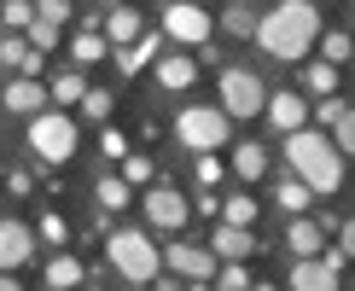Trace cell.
<instances>
[{"label":"cell","mask_w":355,"mask_h":291,"mask_svg":"<svg viewBox=\"0 0 355 291\" xmlns=\"http://www.w3.org/2000/svg\"><path fill=\"white\" fill-rule=\"evenodd\" d=\"M210 285H221V291H250L257 285V274L245 268V256H227V262H216V280Z\"/></svg>","instance_id":"23"},{"label":"cell","mask_w":355,"mask_h":291,"mask_svg":"<svg viewBox=\"0 0 355 291\" xmlns=\"http://www.w3.org/2000/svg\"><path fill=\"white\" fill-rule=\"evenodd\" d=\"M221 175H227V164H221L216 152H198V164H192V181H198V186H221Z\"/></svg>","instance_id":"30"},{"label":"cell","mask_w":355,"mask_h":291,"mask_svg":"<svg viewBox=\"0 0 355 291\" xmlns=\"http://www.w3.org/2000/svg\"><path fill=\"white\" fill-rule=\"evenodd\" d=\"M332 146H338L344 157H355V111H344V116H338V128H332Z\"/></svg>","instance_id":"37"},{"label":"cell","mask_w":355,"mask_h":291,"mask_svg":"<svg viewBox=\"0 0 355 291\" xmlns=\"http://www.w3.org/2000/svg\"><path fill=\"white\" fill-rule=\"evenodd\" d=\"M233 175H239L245 186H257L262 175H268V152H262L257 140H239V146H233Z\"/></svg>","instance_id":"19"},{"label":"cell","mask_w":355,"mask_h":291,"mask_svg":"<svg viewBox=\"0 0 355 291\" xmlns=\"http://www.w3.org/2000/svg\"><path fill=\"white\" fill-rule=\"evenodd\" d=\"M35 256V227L18 215H0V268H24Z\"/></svg>","instance_id":"11"},{"label":"cell","mask_w":355,"mask_h":291,"mask_svg":"<svg viewBox=\"0 0 355 291\" xmlns=\"http://www.w3.org/2000/svg\"><path fill=\"white\" fill-rule=\"evenodd\" d=\"M47 94L58 99V105H82V94H87V76H82V70H64V76H58V82L47 87Z\"/></svg>","instance_id":"27"},{"label":"cell","mask_w":355,"mask_h":291,"mask_svg":"<svg viewBox=\"0 0 355 291\" xmlns=\"http://www.w3.org/2000/svg\"><path fill=\"white\" fill-rule=\"evenodd\" d=\"M210 12L198 0H164V41H181V47H204L210 41Z\"/></svg>","instance_id":"7"},{"label":"cell","mask_w":355,"mask_h":291,"mask_svg":"<svg viewBox=\"0 0 355 291\" xmlns=\"http://www.w3.org/2000/svg\"><path fill=\"white\" fill-rule=\"evenodd\" d=\"M35 18L41 24H70V18H76V6H70V0H35Z\"/></svg>","instance_id":"35"},{"label":"cell","mask_w":355,"mask_h":291,"mask_svg":"<svg viewBox=\"0 0 355 291\" xmlns=\"http://www.w3.org/2000/svg\"><path fill=\"white\" fill-rule=\"evenodd\" d=\"M6 193H12V198H29V193H35V181H29V169H12V175H6Z\"/></svg>","instance_id":"41"},{"label":"cell","mask_w":355,"mask_h":291,"mask_svg":"<svg viewBox=\"0 0 355 291\" xmlns=\"http://www.w3.org/2000/svg\"><path fill=\"white\" fill-rule=\"evenodd\" d=\"M221 222L250 227V222H257V198H250V193H227V204H221Z\"/></svg>","instance_id":"26"},{"label":"cell","mask_w":355,"mask_h":291,"mask_svg":"<svg viewBox=\"0 0 355 291\" xmlns=\"http://www.w3.org/2000/svg\"><path fill=\"white\" fill-rule=\"evenodd\" d=\"M123 181L128 186H152L157 181V164H152V157H140V152H128L123 157Z\"/></svg>","instance_id":"28"},{"label":"cell","mask_w":355,"mask_h":291,"mask_svg":"<svg viewBox=\"0 0 355 291\" xmlns=\"http://www.w3.org/2000/svg\"><path fill=\"white\" fill-rule=\"evenodd\" d=\"M152 76H157L164 94H187V87L198 82V58H192V53H157Z\"/></svg>","instance_id":"12"},{"label":"cell","mask_w":355,"mask_h":291,"mask_svg":"<svg viewBox=\"0 0 355 291\" xmlns=\"http://www.w3.org/2000/svg\"><path fill=\"white\" fill-rule=\"evenodd\" d=\"M29 152H35L41 157V164H70V157H76V116H64V111H35V116H29Z\"/></svg>","instance_id":"5"},{"label":"cell","mask_w":355,"mask_h":291,"mask_svg":"<svg viewBox=\"0 0 355 291\" xmlns=\"http://www.w3.org/2000/svg\"><path fill=\"white\" fill-rule=\"evenodd\" d=\"M227 123H233V116L221 105H181V111H175V140H181L192 157H198V152H221V146L233 140Z\"/></svg>","instance_id":"4"},{"label":"cell","mask_w":355,"mask_h":291,"mask_svg":"<svg viewBox=\"0 0 355 291\" xmlns=\"http://www.w3.org/2000/svg\"><path fill=\"white\" fill-rule=\"evenodd\" d=\"M349 53H355V41L344 35V29H327V41H320V58H327V64H344Z\"/></svg>","instance_id":"32"},{"label":"cell","mask_w":355,"mask_h":291,"mask_svg":"<svg viewBox=\"0 0 355 291\" xmlns=\"http://www.w3.org/2000/svg\"><path fill=\"white\" fill-rule=\"evenodd\" d=\"M210 251L227 262V256H250L257 251V239H250L245 227H233V222H216V233H210Z\"/></svg>","instance_id":"20"},{"label":"cell","mask_w":355,"mask_h":291,"mask_svg":"<svg viewBox=\"0 0 355 291\" xmlns=\"http://www.w3.org/2000/svg\"><path fill=\"white\" fill-rule=\"evenodd\" d=\"M286 285H291V291H338L344 280H338V274H332L320 256H297V262H291V280H286Z\"/></svg>","instance_id":"15"},{"label":"cell","mask_w":355,"mask_h":291,"mask_svg":"<svg viewBox=\"0 0 355 291\" xmlns=\"http://www.w3.org/2000/svg\"><path fill=\"white\" fill-rule=\"evenodd\" d=\"M349 105H344V99H332V94H320V111H315V123L320 128H338V116H344Z\"/></svg>","instance_id":"38"},{"label":"cell","mask_w":355,"mask_h":291,"mask_svg":"<svg viewBox=\"0 0 355 291\" xmlns=\"http://www.w3.org/2000/svg\"><path fill=\"white\" fill-rule=\"evenodd\" d=\"M0 18H6V29H29V24H35V0H6Z\"/></svg>","instance_id":"33"},{"label":"cell","mask_w":355,"mask_h":291,"mask_svg":"<svg viewBox=\"0 0 355 291\" xmlns=\"http://www.w3.org/2000/svg\"><path fill=\"white\" fill-rule=\"evenodd\" d=\"M320 35L315 0H274V12L257 18V53H268L274 64H297Z\"/></svg>","instance_id":"1"},{"label":"cell","mask_w":355,"mask_h":291,"mask_svg":"<svg viewBox=\"0 0 355 291\" xmlns=\"http://www.w3.org/2000/svg\"><path fill=\"white\" fill-rule=\"evenodd\" d=\"M146 29H140V12L135 6H111V18H105V41L111 47H128V41H140Z\"/></svg>","instance_id":"21"},{"label":"cell","mask_w":355,"mask_h":291,"mask_svg":"<svg viewBox=\"0 0 355 291\" xmlns=\"http://www.w3.org/2000/svg\"><path fill=\"white\" fill-rule=\"evenodd\" d=\"M327 239H332V227H327V222H309V210L291 215V227H286L291 256H320V245H327Z\"/></svg>","instance_id":"14"},{"label":"cell","mask_w":355,"mask_h":291,"mask_svg":"<svg viewBox=\"0 0 355 291\" xmlns=\"http://www.w3.org/2000/svg\"><path fill=\"white\" fill-rule=\"evenodd\" d=\"M24 41H29L35 53H53V47H58V24H41V18H35V24L24 29Z\"/></svg>","instance_id":"34"},{"label":"cell","mask_w":355,"mask_h":291,"mask_svg":"<svg viewBox=\"0 0 355 291\" xmlns=\"http://www.w3.org/2000/svg\"><path fill=\"white\" fill-rule=\"evenodd\" d=\"M105 6H128V0H105Z\"/></svg>","instance_id":"45"},{"label":"cell","mask_w":355,"mask_h":291,"mask_svg":"<svg viewBox=\"0 0 355 291\" xmlns=\"http://www.w3.org/2000/svg\"><path fill=\"white\" fill-rule=\"evenodd\" d=\"M41 285H47V291H70V285H87V268H82L76 256H64V251H58V256L47 262V268H41Z\"/></svg>","instance_id":"18"},{"label":"cell","mask_w":355,"mask_h":291,"mask_svg":"<svg viewBox=\"0 0 355 291\" xmlns=\"http://www.w3.org/2000/svg\"><path fill=\"white\" fill-rule=\"evenodd\" d=\"M0 99H6V111H18V116H35V111H47V87H41V76H24V70H18V76H12L6 82V94H0Z\"/></svg>","instance_id":"13"},{"label":"cell","mask_w":355,"mask_h":291,"mask_svg":"<svg viewBox=\"0 0 355 291\" xmlns=\"http://www.w3.org/2000/svg\"><path fill=\"white\" fill-rule=\"evenodd\" d=\"M274 204H279L286 215H303L309 204H315V186H309L303 175H279V181H274Z\"/></svg>","instance_id":"17"},{"label":"cell","mask_w":355,"mask_h":291,"mask_svg":"<svg viewBox=\"0 0 355 291\" xmlns=\"http://www.w3.org/2000/svg\"><path fill=\"white\" fill-rule=\"evenodd\" d=\"M221 29H227L233 41H257V12H250L245 0H233V6L221 12Z\"/></svg>","instance_id":"24"},{"label":"cell","mask_w":355,"mask_h":291,"mask_svg":"<svg viewBox=\"0 0 355 291\" xmlns=\"http://www.w3.org/2000/svg\"><path fill=\"white\" fill-rule=\"evenodd\" d=\"M94 193H99V204H105V210L116 215V210H128V198H135V186H128L123 175H99V181H94Z\"/></svg>","instance_id":"25"},{"label":"cell","mask_w":355,"mask_h":291,"mask_svg":"<svg viewBox=\"0 0 355 291\" xmlns=\"http://www.w3.org/2000/svg\"><path fill=\"white\" fill-rule=\"evenodd\" d=\"M105 256H111V268L123 274L128 285H152L157 274H164V251H157L146 233H135V227H111Z\"/></svg>","instance_id":"3"},{"label":"cell","mask_w":355,"mask_h":291,"mask_svg":"<svg viewBox=\"0 0 355 291\" xmlns=\"http://www.w3.org/2000/svg\"><path fill=\"white\" fill-rule=\"evenodd\" d=\"M99 152H105L111 164H123V157H128V134H116V128H105V134H99Z\"/></svg>","instance_id":"39"},{"label":"cell","mask_w":355,"mask_h":291,"mask_svg":"<svg viewBox=\"0 0 355 291\" xmlns=\"http://www.w3.org/2000/svg\"><path fill=\"white\" fill-rule=\"evenodd\" d=\"M349 12H355V0H349Z\"/></svg>","instance_id":"46"},{"label":"cell","mask_w":355,"mask_h":291,"mask_svg":"<svg viewBox=\"0 0 355 291\" xmlns=\"http://www.w3.org/2000/svg\"><path fill=\"white\" fill-rule=\"evenodd\" d=\"M320 262H327L332 274H344L349 268V251H344V245H320Z\"/></svg>","instance_id":"42"},{"label":"cell","mask_w":355,"mask_h":291,"mask_svg":"<svg viewBox=\"0 0 355 291\" xmlns=\"http://www.w3.org/2000/svg\"><path fill=\"white\" fill-rule=\"evenodd\" d=\"M70 58H76V64H99V58H111L105 29H82V35L70 41Z\"/></svg>","instance_id":"22"},{"label":"cell","mask_w":355,"mask_h":291,"mask_svg":"<svg viewBox=\"0 0 355 291\" xmlns=\"http://www.w3.org/2000/svg\"><path fill=\"white\" fill-rule=\"evenodd\" d=\"M111 105H116V99H111V87H87V94H82L87 123H105V116H111Z\"/></svg>","instance_id":"31"},{"label":"cell","mask_w":355,"mask_h":291,"mask_svg":"<svg viewBox=\"0 0 355 291\" xmlns=\"http://www.w3.org/2000/svg\"><path fill=\"white\" fill-rule=\"evenodd\" d=\"M303 82H309V94H338V64H327V58H315Z\"/></svg>","instance_id":"29"},{"label":"cell","mask_w":355,"mask_h":291,"mask_svg":"<svg viewBox=\"0 0 355 291\" xmlns=\"http://www.w3.org/2000/svg\"><path fill=\"white\" fill-rule=\"evenodd\" d=\"M286 164H291V175H303V181L315 186V198H332L338 186H344V152H338L332 140H320V128L286 134Z\"/></svg>","instance_id":"2"},{"label":"cell","mask_w":355,"mask_h":291,"mask_svg":"<svg viewBox=\"0 0 355 291\" xmlns=\"http://www.w3.org/2000/svg\"><path fill=\"white\" fill-rule=\"evenodd\" d=\"M262 105H268V82L257 76V70L245 64H227L221 70V111L239 123V116H262Z\"/></svg>","instance_id":"6"},{"label":"cell","mask_w":355,"mask_h":291,"mask_svg":"<svg viewBox=\"0 0 355 291\" xmlns=\"http://www.w3.org/2000/svg\"><path fill=\"white\" fill-rule=\"evenodd\" d=\"M338 245H344V251H349V262H355V215H349L344 227H338Z\"/></svg>","instance_id":"43"},{"label":"cell","mask_w":355,"mask_h":291,"mask_svg":"<svg viewBox=\"0 0 355 291\" xmlns=\"http://www.w3.org/2000/svg\"><path fill=\"white\" fill-rule=\"evenodd\" d=\"M41 239H47V245H64V239H70V227H64V215H53V210L41 215Z\"/></svg>","instance_id":"40"},{"label":"cell","mask_w":355,"mask_h":291,"mask_svg":"<svg viewBox=\"0 0 355 291\" xmlns=\"http://www.w3.org/2000/svg\"><path fill=\"white\" fill-rule=\"evenodd\" d=\"M146 222H152L157 233H181L192 222V204L175 181H152V193H146Z\"/></svg>","instance_id":"8"},{"label":"cell","mask_w":355,"mask_h":291,"mask_svg":"<svg viewBox=\"0 0 355 291\" xmlns=\"http://www.w3.org/2000/svg\"><path fill=\"white\" fill-rule=\"evenodd\" d=\"M157 53H164V35H140V41H128V47H111L123 76H140L146 64H157Z\"/></svg>","instance_id":"16"},{"label":"cell","mask_w":355,"mask_h":291,"mask_svg":"<svg viewBox=\"0 0 355 291\" xmlns=\"http://www.w3.org/2000/svg\"><path fill=\"white\" fill-rule=\"evenodd\" d=\"M6 274H12V268H0V291H18L24 280H6Z\"/></svg>","instance_id":"44"},{"label":"cell","mask_w":355,"mask_h":291,"mask_svg":"<svg viewBox=\"0 0 355 291\" xmlns=\"http://www.w3.org/2000/svg\"><path fill=\"white\" fill-rule=\"evenodd\" d=\"M216 262H221V256L210 251V245H181V239H175L169 251H164V268L181 274L187 285H210V280H216Z\"/></svg>","instance_id":"9"},{"label":"cell","mask_w":355,"mask_h":291,"mask_svg":"<svg viewBox=\"0 0 355 291\" xmlns=\"http://www.w3.org/2000/svg\"><path fill=\"white\" fill-rule=\"evenodd\" d=\"M24 58H29V41H24V35H6V41H0V64H6V70H24Z\"/></svg>","instance_id":"36"},{"label":"cell","mask_w":355,"mask_h":291,"mask_svg":"<svg viewBox=\"0 0 355 291\" xmlns=\"http://www.w3.org/2000/svg\"><path fill=\"white\" fill-rule=\"evenodd\" d=\"M262 116H268L274 134H297V128H309V99L291 94V87H274L268 105H262Z\"/></svg>","instance_id":"10"}]
</instances>
